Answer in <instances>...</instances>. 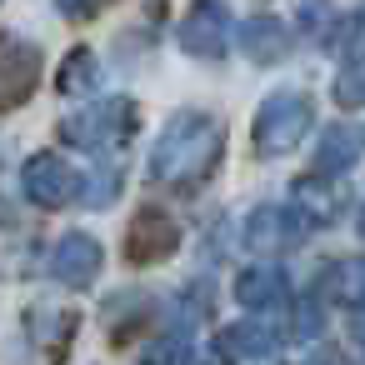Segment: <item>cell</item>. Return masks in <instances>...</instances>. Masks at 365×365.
<instances>
[{
  "instance_id": "obj_5",
  "label": "cell",
  "mask_w": 365,
  "mask_h": 365,
  "mask_svg": "<svg viewBox=\"0 0 365 365\" xmlns=\"http://www.w3.org/2000/svg\"><path fill=\"white\" fill-rule=\"evenodd\" d=\"M21 190H26V200L41 205V210H61V205H71V200L81 195V175H76V165H66L61 155L41 150V155L26 160Z\"/></svg>"
},
{
  "instance_id": "obj_21",
  "label": "cell",
  "mask_w": 365,
  "mask_h": 365,
  "mask_svg": "<svg viewBox=\"0 0 365 365\" xmlns=\"http://www.w3.org/2000/svg\"><path fill=\"white\" fill-rule=\"evenodd\" d=\"M360 235H365V210H360Z\"/></svg>"
},
{
  "instance_id": "obj_4",
  "label": "cell",
  "mask_w": 365,
  "mask_h": 365,
  "mask_svg": "<svg viewBox=\"0 0 365 365\" xmlns=\"http://www.w3.org/2000/svg\"><path fill=\"white\" fill-rule=\"evenodd\" d=\"M230 31L235 26H230L225 0H195V6L185 11V21H180V31H175V41L195 61H220L230 51Z\"/></svg>"
},
{
  "instance_id": "obj_17",
  "label": "cell",
  "mask_w": 365,
  "mask_h": 365,
  "mask_svg": "<svg viewBox=\"0 0 365 365\" xmlns=\"http://www.w3.org/2000/svg\"><path fill=\"white\" fill-rule=\"evenodd\" d=\"M96 76H101L96 56H91V51H71V56H66V66H61V81H56V91H66V96H76V91H91V86H96Z\"/></svg>"
},
{
  "instance_id": "obj_11",
  "label": "cell",
  "mask_w": 365,
  "mask_h": 365,
  "mask_svg": "<svg viewBox=\"0 0 365 365\" xmlns=\"http://www.w3.org/2000/svg\"><path fill=\"white\" fill-rule=\"evenodd\" d=\"M365 155V125L355 120H340L320 135V150H315V170L320 175H345L355 160Z\"/></svg>"
},
{
  "instance_id": "obj_3",
  "label": "cell",
  "mask_w": 365,
  "mask_h": 365,
  "mask_svg": "<svg viewBox=\"0 0 365 365\" xmlns=\"http://www.w3.org/2000/svg\"><path fill=\"white\" fill-rule=\"evenodd\" d=\"M61 135H66V145H76V150L106 155V150H115V145H125V140L135 135V101L106 96V101H96V106L66 115V120H61Z\"/></svg>"
},
{
  "instance_id": "obj_18",
  "label": "cell",
  "mask_w": 365,
  "mask_h": 365,
  "mask_svg": "<svg viewBox=\"0 0 365 365\" xmlns=\"http://www.w3.org/2000/svg\"><path fill=\"white\" fill-rule=\"evenodd\" d=\"M335 106H345V110L365 106V61H350L345 71H335Z\"/></svg>"
},
{
  "instance_id": "obj_2",
  "label": "cell",
  "mask_w": 365,
  "mask_h": 365,
  "mask_svg": "<svg viewBox=\"0 0 365 365\" xmlns=\"http://www.w3.org/2000/svg\"><path fill=\"white\" fill-rule=\"evenodd\" d=\"M315 125V101L305 91H275L260 110H255V125H250V145L255 155L275 160V155H290L305 130Z\"/></svg>"
},
{
  "instance_id": "obj_19",
  "label": "cell",
  "mask_w": 365,
  "mask_h": 365,
  "mask_svg": "<svg viewBox=\"0 0 365 365\" xmlns=\"http://www.w3.org/2000/svg\"><path fill=\"white\" fill-rule=\"evenodd\" d=\"M185 355H190L185 335H160V340L145 350V365H185Z\"/></svg>"
},
{
  "instance_id": "obj_1",
  "label": "cell",
  "mask_w": 365,
  "mask_h": 365,
  "mask_svg": "<svg viewBox=\"0 0 365 365\" xmlns=\"http://www.w3.org/2000/svg\"><path fill=\"white\" fill-rule=\"evenodd\" d=\"M220 150H225L220 120L205 115V110H180V115L160 130V140L150 145V180L175 185V190L200 185V180L215 170Z\"/></svg>"
},
{
  "instance_id": "obj_14",
  "label": "cell",
  "mask_w": 365,
  "mask_h": 365,
  "mask_svg": "<svg viewBox=\"0 0 365 365\" xmlns=\"http://www.w3.org/2000/svg\"><path fill=\"white\" fill-rule=\"evenodd\" d=\"M245 56H250L255 66L285 61V56H290V31H285L275 16H255V21L245 26Z\"/></svg>"
},
{
  "instance_id": "obj_10",
  "label": "cell",
  "mask_w": 365,
  "mask_h": 365,
  "mask_svg": "<svg viewBox=\"0 0 365 365\" xmlns=\"http://www.w3.org/2000/svg\"><path fill=\"white\" fill-rule=\"evenodd\" d=\"M300 230H305V220L290 205H255L245 220V245L250 250H290L300 240Z\"/></svg>"
},
{
  "instance_id": "obj_16",
  "label": "cell",
  "mask_w": 365,
  "mask_h": 365,
  "mask_svg": "<svg viewBox=\"0 0 365 365\" xmlns=\"http://www.w3.org/2000/svg\"><path fill=\"white\" fill-rule=\"evenodd\" d=\"M31 335H36V345H46L51 355H61L66 350V340H71V330H76V315L71 310H56V305H41V310H31Z\"/></svg>"
},
{
  "instance_id": "obj_8",
  "label": "cell",
  "mask_w": 365,
  "mask_h": 365,
  "mask_svg": "<svg viewBox=\"0 0 365 365\" xmlns=\"http://www.w3.org/2000/svg\"><path fill=\"white\" fill-rule=\"evenodd\" d=\"M101 265H106L101 240H96V235H81V230L61 235V245L51 250V275H56L61 285H91V280L101 275Z\"/></svg>"
},
{
  "instance_id": "obj_6",
  "label": "cell",
  "mask_w": 365,
  "mask_h": 365,
  "mask_svg": "<svg viewBox=\"0 0 365 365\" xmlns=\"http://www.w3.org/2000/svg\"><path fill=\"white\" fill-rule=\"evenodd\" d=\"M41 86V51L21 36H0V110H16Z\"/></svg>"
},
{
  "instance_id": "obj_12",
  "label": "cell",
  "mask_w": 365,
  "mask_h": 365,
  "mask_svg": "<svg viewBox=\"0 0 365 365\" xmlns=\"http://www.w3.org/2000/svg\"><path fill=\"white\" fill-rule=\"evenodd\" d=\"M285 295H290V280H285L280 265H250V270L235 275V300H240L245 310H270V305H280Z\"/></svg>"
},
{
  "instance_id": "obj_15",
  "label": "cell",
  "mask_w": 365,
  "mask_h": 365,
  "mask_svg": "<svg viewBox=\"0 0 365 365\" xmlns=\"http://www.w3.org/2000/svg\"><path fill=\"white\" fill-rule=\"evenodd\" d=\"M220 345H225L230 355H240V360H265V355H275V345H280V335H275L270 325H255V320H240V325H225V335H220Z\"/></svg>"
},
{
  "instance_id": "obj_13",
  "label": "cell",
  "mask_w": 365,
  "mask_h": 365,
  "mask_svg": "<svg viewBox=\"0 0 365 365\" xmlns=\"http://www.w3.org/2000/svg\"><path fill=\"white\" fill-rule=\"evenodd\" d=\"M320 290H325V300H335L345 310H360L365 305V255H345V260L325 265L320 270Z\"/></svg>"
},
{
  "instance_id": "obj_9",
  "label": "cell",
  "mask_w": 365,
  "mask_h": 365,
  "mask_svg": "<svg viewBox=\"0 0 365 365\" xmlns=\"http://www.w3.org/2000/svg\"><path fill=\"white\" fill-rule=\"evenodd\" d=\"M295 215L310 225H335L345 215V185L335 175H300L295 180Z\"/></svg>"
},
{
  "instance_id": "obj_7",
  "label": "cell",
  "mask_w": 365,
  "mask_h": 365,
  "mask_svg": "<svg viewBox=\"0 0 365 365\" xmlns=\"http://www.w3.org/2000/svg\"><path fill=\"white\" fill-rule=\"evenodd\" d=\"M175 240H180L175 220H170L160 205H145V210L130 220V230H125V260H130V265H155V260H165V255L175 250Z\"/></svg>"
},
{
  "instance_id": "obj_20",
  "label": "cell",
  "mask_w": 365,
  "mask_h": 365,
  "mask_svg": "<svg viewBox=\"0 0 365 365\" xmlns=\"http://www.w3.org/2000/svg\"><path fill=\"white\" fill-rule=\"evenodd\" d=\"M56 6H61L66 21H91V16H101L110 6V0H56Z\"/></svg>"
}]
</instances>
